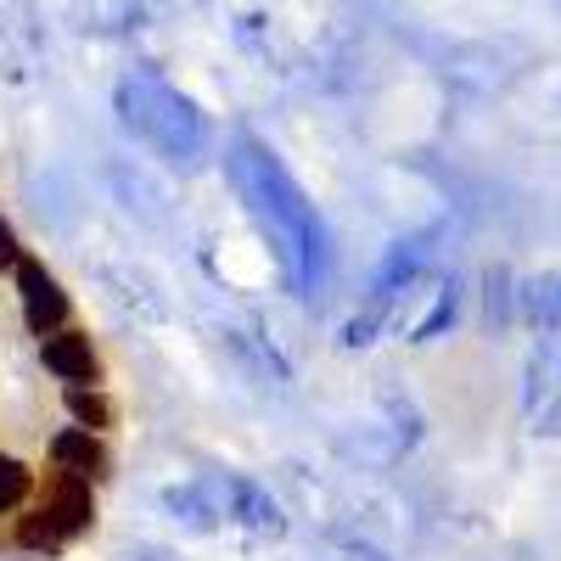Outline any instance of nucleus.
Listing matches in <instances>:
<instances>
[{
  "label": "nucleus",
  "mask_w": 561,
  "mask_h": 561,
  "mask_svg": "<svg viewBox=\"0 0 561 561\" xmlns=\"http://www.w3.org/2000/svg\"><path fill=\"white\" fill-rule=\"evenodd\" d=\"M18 287H23V309H28V325L45 337V332H57V325L68 320V298L51 275H45V264L34 259H18Z\"/></svg>",
  "instance_id": "nucleus-1"
},
{
  "label": "nucleus",
  "mask_w": 561,
  "mask_h": 561,
  "mask_svg": "<svg viewBox=\"0 0 561 561\" xmlns=\"http://www.w3.org/2000/svg\"><path fill=\"white\" fill-rule=\"evenodd\" d=\"M45 511L57 517V528L62 534H79V528H90V483L79 478V472H51L45 478Z\"/></svg>",
  "instance_id": "nucleus-2"
},
{
  "label": "nucleus",
  "mask_w": 561,
  "mask_h": 561,
  "mask_svg": "<svg viewBox=\"0 0 561 561\" xmlns=\"http://www.w3.org/2000/svg\"><path fill=\"white\" fill-rule=\"evenodd\" d=\"M45 365L68 382H96V354H90V337H79V332L45 337Z\"/></svg>",
  "instance_id": "nucleus-3"
},
{
  "label": "nucleus",
  "mask_w": 561,
  "mask_h": 561,
  "mask_svg": "<svg viewBox=\"0 0 561 561\" xmlns=\"http://www.w3.org/2000/svg\"><path fill=\"white\" fill-rule=\"evenodd\" d=\"M51 455H57V466H68V472H79V478H102L107 472V449L90 433H57Z\"/></svg>",
  "instance_id": "nucleus-4"
},
{
  "label": "nucleus",
  "mask_w": 561,
  "mask_h": 561,
  "mask_svg": "<svg viewBox=\"0 0 561 561\" xmlns=\"http://www.w3.org/2000/svg\"><path fill=\"white\" fill-rule=\"evenodd\" d=\"M18 539L28 545V550H57L68 534L57 528V517L51 511H34V517H23V528H18Z\"/></svg>",
  "instance_id": "nucleus-5"
},
{
  "label": "nucleus",
  "mask_w": 561,
  "mask_h": 561,
  "mask_svg": "<svg viewBox=\"0 0 561 561\" xmlns=\"http://www.w3.org/2000/svg\"><path fill=\"white\" fill-rule=\"evenodd\" d=\"M68 410L84 421V427H107V421H113V404H107L102 393H84V388L68 393Z\"/></svg>",
  "instance_id": "nucleus-6"
},
{
  "label": "nucleus",
  "mask_w": 561,
  "mask_h": 561,
  "mask_svg": "<svg viewBox=\"0 0 561 561\" xmlns=\"http://www.w3.org/2000/svg\"><path fill=\"white\" fill-rule=\"evenodd\" d=\"M28 494V466L23 460H0V511H12Z\"/></svg>",
  "instance_id": "nucleus-7"
},
{
  "label": "nucleus",
  "mask_w": 561,
  "mask_h": 561,
  "mask_svg": "<svg viewBox=\"0 0 561 561\" xmlns=\"http://www.w3.org/2000/svg\"><path fill=\"white\" fill-rule=\"evenodd\" d=\"M18 259H23V253H18V237L0 225V264H18Z\"/></svg>",
  "instance_id": "nucleus-8"
}]
</instances>
